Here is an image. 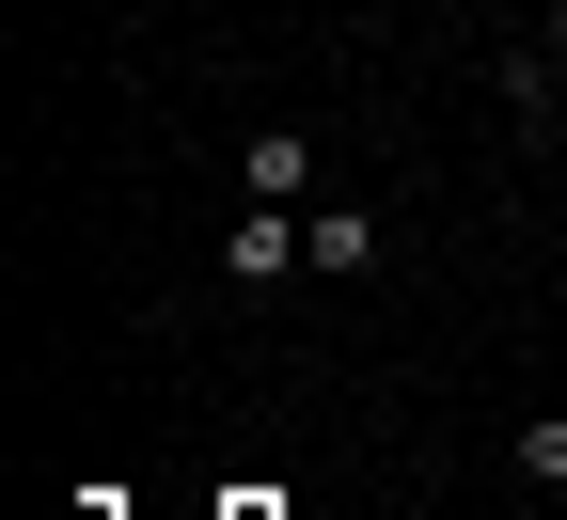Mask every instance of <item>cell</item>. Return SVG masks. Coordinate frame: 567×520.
Listing matches in <instances>:
<instances>
[{
  "label": "cell",
  "mask_w": 567,
  "mask_h": 520,
  "mask_svg": "<svg viewBox=\"0 0 567 520\" xmlns=\"http://www.w3.org/2000/svg\"><path fill=\"white\" fill-rule=\"evenodd\" d=\"M284 268H316V237H300V205H237V237H221V284H237V300H268Z\"/></svg>",
  "instance_id": "1"
},
{
  "label": "cell",
  "mask_w": 567,
  "mask_h": 520,
  "mask_svg": "<svg viewBox=\"0 0 567 520\" xmlns=\"http://www.w3.org/2000/svg\"><path fill=\"white\" fill-rule=\"evenodd\" d=\"M505 111H520V126H536V142H551V126H567V0H551V17H536V32H520V48H505Z\"/></svg>",
  "instance_id": "2"
},
{
  "label": "cell",
  "mask_w": 567,
  "mask_h": 520,
  "mask_svg": "<svg viewBox=\"0 0 567 520\" xmlns=\"http://www.w3.org/2000/svg\"><path fill=\"white\" fill-rule=\"evenodd\" d=\"M237 190H252V205H316V142H300V126H252V142H237Z\"/></svg>",
  "instance_id": "3"
},
{
  "label": "cell",
  "mask_w": 567,
  "mask_h": 520,
  "mask_svg": "<svg viewBox=\"0 0 567 520\" xmlns=\"http://www.w3.org/2000/svg\"><path fill=\"white\" fill-rule=\"evenodd\" d=\"M300 237H316V268L347 284V268H379V205H300Z\"/></svg>",
  "instance_id": "4"
},
{
  "label": "cell",
  "mask_w": 567,
  "mask_h": 520,
  "mask_svg": "<svg viewBox=\"0 0 567 520\" xmlns=\"http://www.w3.org/2000/svg\"><path fill=\"white\" fill-rule=\"evenodd\" d=\"M520 473H536V489H567V410H536V426H520Z\"/></svg>",
  "instance_id": "5"
}]
</instances>
